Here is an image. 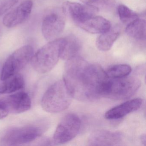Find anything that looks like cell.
I'll return each mask as SVG.
<instances>
[{"label": "cell", "mask_w": 146, "mask_h": 146, "mask_svg": "<svg viewBox=\"0 0 146 146\" xmlns=\"http://www.w3.org/2000/svg\"><path fill=\"white\" fill-rule=\"evenodd\" d=\"M108 78L100 66L76 56L66 60L63 80L73 98L89 101L102 96Z\"/></svg>", "instance_id": "6da1fadb"}, {"label": "cell", "mask_w": 146, "mask_h": 146, "mask_svg": "<svg viewBox=\"0 0 146 146\" xmlns=\"http://www.w3.org/2000/svg\"><path fill=\"white\" fill-rule=\"evenodd\" d=\"M140 140H141V142L144 146L146 145V137L145 134H143L140 137Z\"/></svg>", "instance_id": "603a6c76"}, {"label": "cell", "mask_w": 146, "mask_h": 146, "mask_svg": "<svg viewBox=\"0 0 146 146\" xmlns=\"http://www.w3.org/2000/svg\"><path fill=\"white\" fill-rule=\"evenodd\" d=\"M63 12H54L47 15L42 25V32L48 41L57 39L62 34L65 26V17Z\"/></svg>", "instance_id": "30bf717a"}, {"label": "cell", "mask_w": 146, "mask_h": 146, "mask_svg": "<svg viewBox=\"0 0 146 146\" xmlns=\"http://www.w3.org/2000/svg\"><path fill=\"white\" fill-rule=\"evenodd\" d=\"M31 102L28 94L20 92L0 99V108L7 116L17 114L30 109Z\"/></svg>", "instance_id": "ba28073f"}, {"label": "cell", "mask_w": 146, "mask_h": 146, "mask_svg": "<svg viewBox=\"0 0 146 146\" xmlns=\"http://www.w3.org/2000/svg\"><path fill=\"white\" fill-rule=\"evenodd\" d=\"M83 30L92 34H101L111 29L108 20L101 16L92 17L78 25Z\"/></svg>", "instance_id": "5bb4252c"}, {"label": "cell", "mask_w": 146, "mask_h": 146, "mask_svg": "<svg viewBox=\"0 0 146 146\" xmlns=\"http://www.w3.org/2000/svg\"><path fill=\"white\" fill-rule=\"evenodd\" d=\"M0 84V94H10L23 88L25 84L22 75L17 73L4 80Z\"/></svg>", "instance_id": "e0dca14e"}, {"label": "cell", "mask_w": 146, "mask_h": 146, "mask_svg": "<svg viewBox=\"0 0 146 146\" xmlns=\"http://www.w3.org/2000/svg\"><path fill=\"white\" fill-rule=\"evenodd\" d=\"M122 139L120 132L99 130L91 134L88 143L90 146H114L120 143Z\"/></svg>", "instance_id": "7c38bea8"}, {"label": "cell", "mask_w": 146, "mask_h": 146, "mask_svg": "<svg viewBox=\"0 0 146 146\" xmlns=\"http://www.w3.org/2000/svg\"><path fill=\"white\" fill-rule=\"evenodd\" d=\"M84 4L100 8H108L115 5V0H80Z\"/></svg>", "instance_id": "44dd1931"}, {"label": "cell", "mask_w": 146, "mask_h": 146, "mask_svg": "<svg viewBox=\"0 0 146 146\" xmlns=\"http://www.w3.org/2000/svg\"><path fill=\"white\" fill-rule=\"evenodd\" d=\"M47 125L31 124L12 127L6 129L0 136V143L6 146H14L29 143L40 136Z\"/></svg>", "instance_id": "5b68a950"}, {"label": "cell", "mask_w": 146, "mask_h": 146, "mask_svg": "<svg viewBox=\"0 0 146 146\" xmlns=\"http://www.w3.org/2000/svg\"><path fill=\"white\" fill-rule=\"evenodd\" d=\"M62 11L65 16L78 25L96 16L99 12V9L87 4L67 1L63 3Z\"/></svg>", "instance_id": "9c48e42d"}, {"label": "cell", "mask_w": 146, "mask_h": 146, "mask_svg": "<svg viewBox=\"0 0 146 146\" xmlns=\"http://www.w3.org/2000/svg\"><path fill=\"white\" fill-rule=\"evenodd\" d=\"M34 53V48L30 45L23 46L13 52L4 64L1 74V80L18 73L31 60Z\"/></svg>", "instance_id": "8992f818"}, {"label": "cell", "mask_w": 146, "mask_h": 146, "mask_svg": "<svg viewBox=\"0 0 146 146\" xmlns=\"http://www.w3.org/2000/svg\"><path fill=\"white\" fill-rule=\"evenodd\" d=\"M141 80L133 76L108 78L102 89V96L114 100L131 97L140 88Z\"/></svg>", "instance_id": "3957f363"}, {"label": "cell", "mask_w": 146, "mask_h": 146, "mask_svg": "<svg viewBox=\"0 0 146 146\" xmlns=\"http://www.w3.org/2000/svg\"><path fill=\"white\" fill-rule=\"evenodd\" d=\"M131 72V67L129 65L118 64L110 67L106 72L109 78H115L127 76Z\"/></svg>", "instance_id": "d6986e66"}, {"label": "cell", "mask_w": 146, "mask_h": 146, "mask_svg": "<svg viewBox=\"0 0 146 146\" xmlns=\"http://www.w3.org/2000/svg\"><path fill=\"white\" fill-rule=\"evenodd\" d=\"M31 0H26L6 14L3 19L4 25L8 28L22 24L28 19L33 7Z\"/></svg>", "instance_id": "8fae6325"}, {"label": "cell", "mask_w": 146, "mask_h": 146, "mask_svg": "<svg viewBox=\"0 0 146 146\" xmlns=\"http://www.w3.org/2000/svg\"><path fill=\"white\" fill-rule=\"evenodd\" d=\"M143 102V100L140 98L125 102L107 111L105 114V118L108 119L121 118L139 109L141 106Z\"/></svg>", "instance_id": "4fadbf2b"}, {"label": "cell", "mask_w": 146, "mask_h": 146, "mask_svg": "<svg viewBox=\"0 0 146 146\" xmlns=\"http://www.w3.org/2000/svg\"><path fill=\"white\" fill-rule=\"evenodd\" d=\"M81 48V42L76 36L74 35L67 36L64 38L60 51V58L67 60L77 56Z\"/></svg>", "instance_id": "9a60e30c"}, {"label": "cell", "mask_w": 146, "mask_h": 146, "mask_svg": "<svg viewBox=\"0 0 146 146\" xmlns=\"http://www.w3.org/2000/svg\"><path fill=\"white\" fill-rule=\"evenodd\" d=\"M19 0H6L0 5V16L7 12L18 2Z\"/></svg>", "instance_id": "7402d4cb"}, {"label": "cell", "mask_w": 146, "mask_h": 146, "mask_svg": "<svg viewBox=\"0 0 146 146\" xmlns=\"http://www.w3.org/2000/svg\"><path fill=\"white\" fill-rule=\"evenodd\" d=\"M73 97L63 80L57 81L47 90L42 96V109L50 113L61 112L71 104Z\"/></svg>", "instance_id": "7a4b0ae2"}, {"label": "cell", "mask_w": 146, "mask_h": 146, "mask_svg": "<svg viewBox=\"0 0 146 146\" xmlns=\"http://www.w3.org/2000/svg\"><path fill=\"white\" fill-rule=\"evenodd\" d=\"M81 128V120L74 114H68L61 119L54 134V144H63L74 139Z\"/></svg>", "instance_id": "52a82bcc"}, {"label": "cell", "mask_w": 146, "mask_h": 146, "mask_svg": "<svg viewBox=\"0 0 146 146\" xmlns=\"http://www.w3.org/2000/svg\"><path fill=\"white\" fill-rule=\"evenodd\" d=\"M120 31L117 29H111L105 33L100 34L96 42V47L100 51H109L119 36Z\"/></svg>", "instance_id": "2e32d148"}, {"label": "cell", "mask_w": 146, "mask_h": 146, "mask_svg": "<svg viewBox=\"0 0 146 146\" xmlns=\"http://www.w3.org/2000/svg\"><path fill=\"white\" fill-rule=\"evenodd\" d=\"M146 29L145 20L138 18L127 25L125 31L128 36L132 38L143 40L146 38Z\"/></svg>", "instance_id": "ac0fdd59"}, {"label": "cell", "mask_w": 146, "mask_h": 146, "mask_svg": "<svg viewBox=\"0 0 146 146\" xmlns=\"http://www.w3.org/2000/svg\"><path fill=\"white\" fill-rule=\"evenodd\" d=\"M64 38H57L48 41L34 54L31 60L34 70L40 73L50 71L60 58V51Z\"/></svg>", "instance_id": "277c9868"}, {"label": "cell", "mask_w": 146, "mask_h": 146, "mask_svg": "<svg viewBox=\"0 0 146 146\" xmlns=\"http://www.w3.org/2000/svg\"><path fill=\"white\" fill-rule=\"evenodd\" d=\"M117 12L120 20L125 24H129L138 18V16L135 12L124 5H120L118 6Z\"/></svg>", "instance_id": "ffe728a7"}]
</instances>
